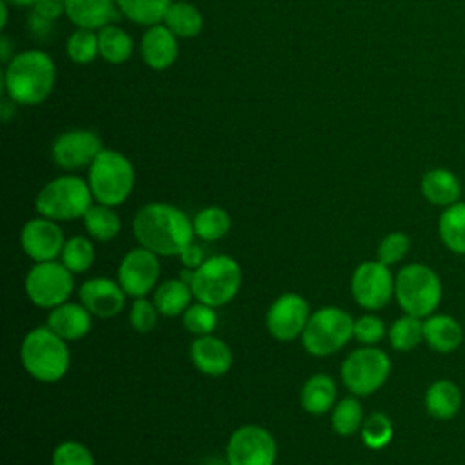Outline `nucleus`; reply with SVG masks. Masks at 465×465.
Masks as SVG:
<instances>
[{"instance_id":"39","label":"nucleus","mask_w":465,"mask_h":465,"mask_svg":"<svg viewBox=\"0 0 465 465\" xmlns=\"http://www.w3.org/2000/svg\"><path fill=\"white\" fill-rule=\"evenodd\" d=\"M411 249V238L401 231H392L381 238L376 249V260L385 265H396Z\"/></svg>"},{"instance_id":"42","label":"nucleus","mask_w":465,"mask_h":465,"mask_svg":"<svg viewBox=\"0 0 465 465\" xmlns=\"http://www.w3.org/2000/svg\"><path fill=\"white\" fill-rule=\"evenodd\" d=\"M51 465H94L91 450L80 441H62L51 456Z\"/></svg>"},{"instance_id":"3","label":"nucleus","mask_w":465,"mask_h":465,"mask_svg":"<svg viewBox=\"0 0 465 465\" xmlns=\"http://www.w3.org/2000/svg\"><path fill=\"white\" fill-rule=\"evenodd\" d=\"M20 360L29 376L44 383H54L67 374L71 352L64 338L47 325H40L24 336Z\"/></svg>"},{"instance_id":"35","label":"nucleus","mask_w":465,"mask_h":465,"mask_svg":"<svg viewBox=\"0 0 465 465\" xmlns=\"http://www.w3.org/2000/svg\"><path fill=\"white\" fill-rule=\"evenodd\" d=\"M60 262L73 272H85L94 262V247L85 236H71L65 240Z\"/></svg>"},{"instance_id":"32","label":"nucleus","mask_w":465,"mask_h":465,"mask_svg":"<svg viewBox=\"0 0 465 465\" xmlns=\"http://www.w3.org/2000/svg\"><path fill=\"white\" fill-rule=\"evenodd\" d=\"M118 11L134 24L154 25L163 22L173 0H114Z\"/></svg>"},{"instance_id":"7","label":"nucleus","mask_w":465,"mask_h":465,"mask_svg":"<svg viewBox=\"0 0 465 465\" xmlns=\"http://www.w3.org/2000/svg\"><path fill=\"white\" fill-rule=\"evenodd\" d=\"M87 183L96 203L116 207L133 193L134 167L122 153L102 149L89 165Z\"/></svg>"},{"instance_id":"24","label":"nucleus","mask_w":465,"mask_h":465,"mask_svg":"<svg viewBox=\"0 0 465 465\" xmlns=\"http://www.w3.org/2000/svg\"><path fill=\"white\" fill-rule=\"evenodd\" d=\"M461 401H463L461 389L458 387L456 381L447 380V378L434 380L427 387L425 396H423V405H425L427 414L430 418L441 420V421L452 420L460 412Z\"/></svg>"},{"instance_id":"28","label":"nucleus","mask_w":465,"mask_h":465,"mask_svg":"<svg viewBox=\"0 0 465 465\" xmlns=\"http://www.w3.org/2000/svg\"><path fill=\"white\" fill-rule=\"evenodd\" d=\"M163 25L171 29L178 38H193L202 31L203 20L198 7L189 2L176 0L171 2V5L167 7Z\"/></svg>"},{"instance_id":"37","label":"nucleus","mask_w":465,"mask_h":465,"mask_svg":"<svg viewBox=\"0 0 465 465\" xmlns=\"http://www.w3.org/2000/svg\"><path fill=\"white\" fill-rule=\"evenodd\" d=\"M67 56L76 64H91L98 54V33L93 29L78 27L73 31L65 42Z\"/></svg>"},{"instance_id":"23","label":"nucleus","mask_w":465,"mask_h":465,"mask_svg":"<svg viewBox=\"0 0 465 465\" xmlns=\"http://www.w3.org/2000/svg\"><path fill=\"white\" fill-rule=\"evenodd\" d=\"M420 189L423 198L436 207H449L460 202L463 193L460 178L447 167H432L429 169L420 182Z\"/></svg>"},{"instance_id":"18","label":"nucleus","mask_w":465,"mask_h":465,"mask_svg":"<svg viewBox=\"0 0 465 465\" xmlns=\"http://www.w3.org/2000/svg\"><path fill=\"white\" fill-rule=\"evenodd\" d=\"M194 367L205 376H223L232 365V352L229 345L213 334L196 336L189 349Z\"/></svg>"},{"instance_id":"14","label":"nucleus","mask_w":465,"mask_h":465,"mask_svg":"<svg viewBox=\"0 0 465 465\" xmlns=\"http://www.w3.org/2000/svg\"><path fill=\"white\" fill-rule=\"evenodd\" d=\"M160 278L158 254L138 245L125 252L118 265V283L127 296L142 298L154 289Z\"/></svg>"},{"instance_id":"1","label":"nucleus","mask_w":465,"mask_h":465,"mask_svg":"<svg viewBox=\"0 0 465 465\" xmlns=\"http://www.w3.org/2000/svg\"><path fill=\"white\" fill-rule=\"evenodd\" d=\"M133 232L142 247L158 256L180 254L194 238L193 220L182 209L160 202L147 203L136 211Z\"/></svg>"},{"instance_id":"9","label":"nucleus","mask_w":465,"mask_h":465,"mask_svg":"<svg viewBox=\"0 0 465 465\" xmlns=\"http://www.w3.org/2000/svg\"><path fill=\"white\" fill-rule=\"evenodd\" d=\"M389 354L376 345L354 349L341 363V381L354 396H369L380 391L391 374Z\"/></svg>"},{"instance_id":"51","label":"nucleus","mask_w":465,"mask_h":465,"mask_svg":"<svg viewBox=\"0 0 465 465\" xmlns=\"http://www.w3.org/2000/svg\"><path fill=\"white\" fill-rule=\"evenodd\" d=\"M463 198H465V191H463Z\"/></svg>"},{"instance_id":"44","label":"nucleus","mask_w":465,"mask_h":465,"mask_svg":"<svg viewBox=\"0 0 465 465\" xmlns=\"http://www.w3.org/2000/svg\"><path fill=\"white\" fill-rule=\"evenodd\" d=\"M178 256H180V262L183 263V267H185V269H191V271L198 269V267L205 262V256H203L202 247L196 245L194 242L189 243Z\"/></svg>"},{"instance_id":"29","label":"nucleus","mask_w":465,"mask_h":465,"mask_svg":"<svg viewBox=\"0 0 465 465\" xmlns=\"http://www.w3.org/2000/svg\"><path fill=\"white\" fill-rule=\"evenodd\" d=\"M98 33V49L100 56L109 64H124L133 53L131 36L118 25H104Z\"/></svg>"},{"instance_id":"11","label":"nucleus","mask_w":465,"mask_h":465,"mask_svg":"<svg viewBox=\"0 0 465 465\" xmlns=\"http://www.w3.org/2000/svg\"><path fill=\"white\" fill-rule=\"evenodd\" d=\"M276 440L260 425L238 427L225 447V460L229 465H274L276 463Z\"/></svg>"},{"instance_id":"40","label":"nucleus","mask_w":465,"mask_h":465,"mask_svg":"<svg viewBox=\"0 0 465 465\" xmlns=\"http://www.w3.org/2000/svg\"><path fill=\"white\" fill-rule=\"evenodd\" d=\"M385 322L376 314H361L354 320L352 338H356L361 345H378L387 336Z\"/></svg>"},{"instance_id":"2","label":"nucleus","mask_w":465,"mask_h":465,"mask_svg":"<svg viewBox=\"0 0 465 465\" xmlns=\"http://www.w3.org/2000/svg\"><path fill=\"white\" fill-rule=\"evenodd\" d=\"M56 69L51 56L40 49L15 54L4 71V91L18 105H36L53 91Z\"/></svg>"},{"instance_id":"26","label":"nucleus","mask_w":465,"mask_h":465,"mask_svg":"<svg viewBox=\"0 0 465 465\" xmlns=\"http://www.w3.org/2000/svg\"><path fill=\"white\" fill-rule=\"evenodd\" d=\"M438 236L450 252L465 256V200L441 211L438 218Z\"/></svg>"},{"instance_id":"30","label":"nucleus","mask_w":465,"mask_h":465,"mask_svg":"<svg viewBox=\"0 0 465 465\" xmlns=\"http://www.w3.org/2000/svg\"><path fill=\"white\" fill-rule=\"evenodd\" d=\"M84 227L87 234L100 242H109L120 232V216L113 211L111 205L93 203L84 214Z\"/></svg>"},{"instance_id":"45","label":"nucleus","mask_w":465,"mask_h":465,"mask_svg":"<svg viewBox=\"0 0 465 465\" xmlns=\"http://www.w3.org/2000/svg\"><path fill=\"white\" fill-rule=\"evenodd\" d=\"M51 24H53V22L36 16L35 13H31V16H29V29H31V33H33L35 36H38V38H47V36H49V33H51Z\"/></svg>"},{"instance_id":"34","label":"nucleus","mask_w":465,"mask_h":465,"mask_svg":"<svg viewBox=\"0 0 465 465\" xmlns=\"http://www.w3.org/2000/svg\"><path fill=\"white\" fill-rule=\"evenodd\" d=\"M363 407L358 396H345L332 407L331 425L340 436H352L363 425Z\"/></svg>"},{"instance_id":"43","label":"nucleus","mask_w":465,"mask_h":465,"mask_svg":"<svg viewBox=\"0 0 465 465\" xmlns=\"http://www.w3.org/2000/svg\"><path fill=\"white\" fill-rule=\"evenodd\" d=\"M31 13L36 16L54 22L62 13L65 15V2L64 0H35L31 5Z\"/></svg>"},{"instance_id":"31","label":"nucleus","mask_w":465,"mask_h":465,"mask_svg":"<svg viewBox=\"0 0 465 465\" xmlns=\"http://www.w3.org/2000/svg\"><path fill=\"white\" fill-rule=\"evenodd\" d=\"M387 338L394 351L407 352L416 349L423 341V318L407 312L401 314L389 327Z\"/></svg>"},{"instance_id":"49","label":"nucleus","mask_w":465,"mask_h":465,"mask_svg":"<svg viewBox=\"0 0 465 465\" xmlns=\"http://www.w3.org/2000/svg\"><path fill=\"white\" fill-rule=\"evenodd\" d=\"M203 465H229L227 463V460H218V458H209V460H205V463Z\"/></svg>"},{"instance_id":"4","label":"nucleus","mask_w":465,"mask_h":465,"mask_svg":"<svg viewBox=\"0 0 465 465\" xmlns=\"http://www.w3.org/2000/svg\"><path fill=\"white\" fill-rule=\"evenodd\" d=\"M182 280L191 285L193 296L198 302L222 307L238 294L242 285V269L234 258L216 254L205 258V262L194 271L185 269Z\"/></svg>"},{"instance_id":"41","label":"nucleus","mask_w":465,"mask_h":465,"mask_svg":"<svg viewBox=\"0 0 465 465\" xmlns=\"http://www.w3.org/2000/svg\"><path fill=\"white\" fill-rule=\"evenodd\" d=\"M158 309L153 300H147L145 296L134 298L129 309V323L136 332H151L156 327L158 322Z\"/></svg>"},{"instance_id":"25","label":"nucleus","mask_w":465,"mask_h":465,"mask_svg":"<svg viewBox=\"0 0 465 465\" xmlns=\"http://www.w3.org/2000/svg\"><path fill=\"white\" fill-rule=\"evenodd\" d=\"M336 383L329 374H312L302 387L300 403L309 414H325L334 407Z\"/></svg>"},{"instance_id":"48","label":"nucleus","mask_w":465,"mask_h":465,"mask_svg":"<svg viewBox=\"0 0 465 465\" xmlns=\"http://www.w3.org/2000/svg\"><path fill=\"white\" fill-rule=\"evenodd\" d=\"M0 9H2V27H5V24H7V2L5 0H2V4H0Z\"/></svg>"},{"instance_id":"47","label":"nucleus","mask_w":465,"mask_h":465,"mask_svg":"<svg viewBox=\"0 0 465 465\" xmlns=\"http://www.w3.org/2000/svg\"><path fill=\"white\" fill-rule=\"evenodd\" d=\"M0 47H2V54H0V58H2V62L4 64H7L13 56H11V42H9V38L7 36H2L0 38Z\"/></svg>"},{"instance_id":"12","label":"nucleus","mask_w":465,"mask_h":465,"mask_svg":"<svg viewBox=\"0 0 465 465\" xmlns=\"http://www.w3.org/2000/svg\"><path fill=\"white\" fill-rule=\"evenodd\" d=\"M354 302L367 311L383 309L394 298V276L389 265L369 260L360 263L351 276Z\"/></svg>"},{"instance_id":"19","label":"nucleus","mask_w":465,"mask_h":465,"mask_svg":"<svg viewBox=\"0 0 465 465\" xmlns=\"http://www.w3.org/2000/svg\"><path fill=\"white\" fill-rule=\"evenodd\" d=\"M176 35L167 29L163 24L149 25L140 42V53L143 62L151 69H167L174 64L178 56V42Z\"/></svg>"},{"instance_id":"17","label":"nucleus","mask_w":465,"mask_h":465,"mask_svg":"<svg viewBox=\"0 0 465 465\" xmlns=\"http://www.w3.org/2000/svg\"><path fill=\"white\" fill-rule=\"evenodd\" d=\"M125 296L127 294L118 280H111L105 276L89 278L82 283L78 291L80 302L96 318H113L120 314L125 307Z\"/></svg>"},{"instance_id":"36","label":"nucleus","mask_w":465,"mask_h":465,"mask_svg":"<svg viewBox=\"0 0 465 465\" xmlns=\"http://www.w3.org/2000/svg\"><path fill=\"white\" fill-rule=\"evenodd\" d=\"M360 434H361L365 447H369L372 450H380L391 443V440L394 436V427L387 414L372 412L363 420Z\"/></svg>"},{"instance_id":"16","label":"nucleus","mask_w":465,"mask_h":465,"mask_svg":"<svg viewBox=\"0 0 465 465\" xmlns=\"http://www.w3.org/2000/svg\"><path fill=\"white\" fill-rule=\"evenodd\" d=\"M64 243V231L54 220L45 216L25 222L20 231V245L35 263L56 260L62 254Z\"/></svg>"},{"instance_id":"21","label":"nucleus","mask_w":465,"mask_h":465,"mask_svg":"<svg viewBox=\"0 0 465 465\" xmlns=\"http://www.w3.org/2000/svg\"><path fill=\"white\" fill-rule=\"evenodd\" d=\"M461 323L445 312H432L423 318V341L440 354H450L463 343Z\"/></svg>"},{"instance_id":"13","label":"nucleus","mask_w":465,"mask_h":465,"mask_svg":"<svg viewBox=\"0 0 465 465\" xmlns=\"http://www.w3.org/2000/svg\"><path fill=\"white\" fill-rule=\"evenodd\" d=\"M311 318V309L307 300L296 292H285L278 296L265 314V325L272 338L278 341H291L302 336L307 322Z\"/></svg>"},{"instance_id":"33","label":"nucleus","mask_w":465,"mask_h":465,"mask_svg":"<svg viewBox=\"0 0 465 465\" xmlns=\"http://www.w3.org/2000/svg\"><path fill=\"white\" fill-rule=\"evenodd\" d=\"M193 227L194 236L205 242H214L223 238L231 231V216L225 209L211 205L196 213V216L193 218Z\"/></svg>"},{"instance_id":"15","label":"nucleus","mask_w":465,"mask_h":465,"mask_svg":"<svg viewBox=\"0 0 465 465\" xmlns=\"http://www.w3.org/2000/svg\"><path fill=\"white\" fill-rule=\"evenodd\" d=\"M102 149V140L94 131L69 129L54 140L51 154L58 167L65 171H76L89 167Z\"/></svg>"},{"instance_id":"50","label":"nucleus","mask_w":465,"mask_h":465,"mask_svg":"<svg viewBox=\"0 0 465 465\" xmlns=\"http://www.w3.org/2000/svg\"><path fill=\"white\" fill-rule=\"evenodd\" d=\"M7 4H13V5H33L35 4V0H5Z\"/></svg>"},{"instance_id":"6","label":"nucleus","mask_w":465,"mask_h":465,"mask_svg":"<svg viewBox=\"0 0 465 465\" xmlns=\"http://www.w3.org/2000/svg\"><path fill=\"white\" fill-rule=\"evenodd\" d=\"M93 193L89 183L73 174H64L47 182L36 194L35 207L40 216L54 222H67L84 218L93 205Z\"/></svg>"},{"instance_id":"5","label":"nucleus","mask_w":465,"mask_h":465,"mask_svg":"<svg viewBox=\"0 0 465 465\" xmlns=\"http://www.w3.org/2000/svg\"><path fill=\"white\" fill-rule=\"evenodd\" d=\"M394 298L403 312L427 318L441 303V278L430 265L420 262L407 263L394 276Z\"/></svg>"},{"instance_id":"8","label":"nucleus","mask_w":465,"mask_h":465,"mask_svg":"<svg viewBox=\"0 0 465 465\" xmlns=\"http://www.w3.org/2000/svg\"><path fill=\"white\" fill-rule=\"evenodd\" d=\"M354 318L334 305L322 307L311 312V318L302 332V343L312 356H331L343 349L352 338Z\"/></svg>"},{"instance_id":"20","label":"nucleus","mask_w":465,"mask_h":465,"mask_svg":"<svg viewBox=\"0 0 465 465\" xmlns=\"http://www.w3.org/2000/svg\"><path fill=\"white\" fill-rule=\"evenodd\" d=\"M45 325L65 341H74L84 338L91 331L93 314L82 302L74 303L67 300L49 311Z\"/></svg>"},{"instance_id":"27","label":"nucleus","mask_w":465,"mask_h":465,"mask_svg":"<svg viewBox=\"0 0 465 465\" xmlns=\"http://www.w3.org/2000/svg\"><path fill=\"white\" fill-rule=\"evenodd\" d=\"M191 285L182 278H171L162 282L153 296V302L162 316L173 318L178 314H183L185 309L191 305L193 300Z\"/></svg>"},{"instance_id":"38","label":"nucleus","mask_w":465,"mask_h":465,"mask_svg":"<svg viewBox=\"0 0 465 465\" xmlns=\"http://www.w3.org/2000/svg\"><path fill=\"white\" fill-rule=\"evenodd\" d=\"M216 307L207 305L203 302H196L191 303L185 312L182 314L183 325L189 332H193L194 336H205V334H213V331L218 325V314L214 311Z\"/></svg>"},{"instance_id":"22","label":"nucleus","mask_w":465,"mask_h":465,"mask_svg":"<svg viewBox=\"0 0 465 465\" xmlns=\"http://www.w3.org/2000/svg\"><path fill=\"white\" fill-rule=\"evenodd\" d=\"M67 18L82 29L98 31L118 18L114 0H64Z\"/></svg>"},{"instance_id":"10","label":"nucleus","mask_w":465,"mask_h":465,"mask_svg":"<svg viewBox=\"0 0 465 465\" xmlns=\"http://www.w3.org/2000/svg\"><path fill=\"white\" fill-rule=\"evenodd\" d=\"M24 289L31 303L51 311L69 300L74 278L62 262H38L25 274Z\"/></svg>"},{"instance_id":"46","label":"nucleus","mask_w":465,"mask_h":465,"mask_svg":"<svg viewBox=\"0 0 465 465\" xmlns=\"http://www.w3.org/2000/svg\"><path fill=\"white\" fill-rule=\"evenodd\" d=\"M15 105H16V102H13L9 96H4V100H2V104H0V109H2V118H4L5 122L13 116Z\"/></svg>"}]
</instances>
